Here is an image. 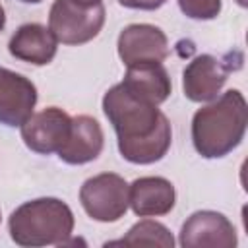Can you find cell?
<instances>
[{
	"label": "cell",
	"mask_w": 248,
	"mask_h": 248,
	"mask_svg": "<svg viewBox=\"0 0 248 248\" xmlns=\"http://www.w3.org/2000/svg\"><path fill=\"white\" fill-rule=\"evenodd\" d=\"M103 110L118 136V149L130 163L149 165L169 151L170 124L157 105L130 93L122 83L103 97Z\"/></svg>",
	"instance_id": "6da1fadb"
},
{
	"label": "cell",
	"mask_w": 248,
	"mask_h": 248,
	"mask_svg": "<svg viewBox=\"0 0 248 248\" xmlns=\"http://www.w3.org/2000/svg\"><path fill=\"white\" fill-rule=\"evenodd\" d=\"M248 122L246 101L240 91L229 89L217 101L202 107L192 120L196 151L205 159L231 153L242 140Z\"/></svg>",
	"instance_id": "7a4b0ae2"
},
{
	"label": "cell",
	"mask_w": 248,
	"mask_h": 248,
	"mask_svg": "<svg viewBox=\"0 0 248 248\" xmlns=\"http://www.w3.org/2000/svg\"><path fill=\"white\" fill-rule=\"evenodd\" d=\"M74 229L70 207L56 198H39L10 215V234L19 246L66 244Z\"/></svg>",
	"instance_id": "3957f363"
},
{
	"label": "cell",
	"mask_w": 248,
	"mask_h": 248,
	"mask_svg": "<svg viewBox=\"0 0 248 248\" xmlns=\"http://www.w3.org/2000/svg\"><path fill=\"white\" fill-rule=\"evenodd\" d=\"M105 23L103 2L79 6L72 0H54L48 16V29L64 45H83L97 37Z\"/></svg>",
	"instance_id": "277c9868"
},
{
	"label": "cell",
	"mask_w": 248,
	"mask_h": 248,
	"mask_svg": "<svg viewBox=\"0 0 248 248\" xmlns=\"http://www.w3.org/2000/svg\"><path fill=\"white\" fill-rule=\"evenodd\" d=\"M128 184L114 172H103L83 182L79 202L95 221H118L128 209Z\"/></svg>",
	"instance_id": "5b68a950"
},
{
	"label": "cell",
	"mask_w": 248,
	"mask_h": 248,
	"mask_svg": "<svg viewBox=\"0 0 248 248\" xmlns=\"http://www.w3.org/2000/svg\"><path fill=\"white\" fill-rule=\"evenodd\" d=\"M70 122L72 118L62 108L50 107L31 114L21 124V138L25 145L35 153H58L70 134Z\"/></svg>",
	"instance_id": "8992f818"
},
{
	"label": "cell",
	"mask_w": 248,
	"mask_h": 248,
	"mask_svg": "<svg viewBox=\"0 0 248 248\" xmlns=\"http://www.w3.org/2000/svg\"><path fill=\"white\" fill-rule=\"evenodd\" d=\"M118 54L126 66L163 62L169 56V41L159 27L134 23L122 29L118 37Z\"/></svg>",
	"instance_id": "52a82bcc"
},
{
	"label": "cell",
	"mask_w": 248,
	"mask_h": 248,
	"mask_svg": "<svg viewBox=\"0 0 248 248\" xmlns=\"http://www.w3.org/2000/svg\"><path fill=\"white\" fill-rule=\"evenodd\" d=\"M180 244L184 248H232L236 246V232L225 215L198 211L182 225Z\"/></svg>",
	"instance_id": "ba28073f"
},
{
	"label": "cell",
	"mask_w": 248,
	"mask_h": 248,
	"mask_svg": "<svg viewBox=\"0 0 248 248\" xmlns=\"http://www.w3.org/2000/svg\"><path fill=\"white\" fill-rule=\"evenodd\" d=\"M35 85L8 68L0 66V122L6 126H21L35 108Z\"/></svg>",
	"instance_id": "9c48e42d"
},
{
	"label": "cell",
	"mask_w": 248,
	"mask_h": 248,
	"mask_svg": "<svg viewBox=\"0 0 248 248\" xmlns=\"http://www.w3.org/2000/svg\"><path fill=\"white\" fill-rule=\"evenodd\" d=\"M231 70L232 64L223 62L211 54H202L194 58L184 70V79H182L184 95L196 103L215 99L223 83L227 81Z\"/></svg>",
	"instance_id": "30bf717a"
},
{
	"label": "cell",
	"mask_w": 248,
	"mask_h": 248,
	"mask_svg": "<svg viewBox=\"0 0 248 248\" xmlns=\"http://www.w3.org/2000/svg\"><path fill=\"white\" fill-rule=\"evenodd\" d=\"M103 149V130L99 122L87 114L76 116L70 122V134L58 149V157L70 165H83L99 157Z\"/></svg>",
	"instance_id": "8fae6325"
},
{
	"label": "cell",
	"mask_w": 248,
	"mask_h": 248,
	"mask_svg": "<svg viewBox=\"0 0 248 248\" xmlns=\"http://www.w3.org/2000/svg\"><path fill=\"white\" fill-rule=\"evenodd\" d=\"M128 203L140 217L165 215L174 205V186L161 176H143L128 188Z\"/></svg>",
	"instance_id": "7c38bea8"
},
{
	"label": "cell",
	"mask_w": 248,
	"mask_h": 248,
	"mask_svg": "<svg viewBox=\"0 0 248 248\" xmlns=\"http://www.w3.org/2000/svg\"><path fill=\"white\" fill-rule=\"evenodd\" d=\"M56 37L50 29L39 23L21 25L10 39V54L21 62H29L35 66L48 64L56 54Z\"/></svg>",
	"instance_id": "4fadbf2b"
},
{
	"label": "cell",
	"mask_w": 248,
	"mask_h": 248,
	"mask_svg": "<svg viewBox=\"0 0 248 248\" xmlns=\"http://www.w3.org/2000/svg\"><path fill=\"white\" fill-rule=\"evenodd\" d=\"M122 85L136 97L153 105H161L170 95V78L161 62L128 66Z\"/></svg>",
	"instance_id": "5bb4252c"
},
{
	"label": "cell",
	"mask_w": 248,
	"mask_h": 248,
	"mask_svg": "<svg viewBox=\"0 0 248 248\" xmlns=\"http://www.w3.org/2000/svg\"><path fill=\"white\" fill-rule=\"evenodd\" d=\"M108 244H116V246H161V248H172L174 238L169 232L167 227H163L157 221H140L136 223L128 234L120 240H112Z\"/></svg>",
	"instance_id": "9a60e30c"
},
{
	"label": "cell",
	"mask_w": 248,
	"mask_h": 248,
	"mask_svg": "<svg viewBox=\"0 0 248 248\" xmlns=\"http://www.w3.org/2000/svg\"><path fill=\"white\" fill-rule=\"evenodd\" d=\"M178 6L192 19H213L221 12V0H178Z\"/></svg>",
	"instance_id": "2e32d148"
},
{
	"label": "cell",
	"mask_w": 248,
	"mask_h": 248,
	"mask_svg": "<svg viewBox=\"0 0 248 248\" xmlns=\"http://www.w3.org/2000/svg\"><path fill=\"white\" fill-rule=\"evenodd\" d=\"M118 2L126 8H134V10H157L167 0H118Z\"/></svg>",
	"instance_id": "e0dca14e"
},
{
	"label": "cell",
	"mask_w": 248,
	"mask_h": 248,
	"mask_svg": "<svg viewBox=\"0 0 248 248\" xmlns=\"http://www.w3.org/2000/svg\"><path fill=\"white\" fill-rule=\"evenodd\" d=\"M72 2H76L79 6H93V4H99L101 0H72Z\"/></svg>",
	"instance_id": "ac0fdd59"
},
{
	"label": "cell",
	"mask_w": 248,
	"mask_h": 248,
	"mask_svg": "<svg viewBox=\"0 0 248 248\" xmlns=\"http://www.w3.org/2000/svg\"><path fill=\"white\" fill-rule=\"evenodd\" d=\"M4 23H6V16H4V8H2V4H0V31L4 29Z\"/></svg>",
	"instance_id": "d6986e66"
},
{
	"label": "cell",
	"mask_w": 248,
	"mask_h": 248,
	"mask_svg": "<svg viewBox=\"0 0 248 248\" xmlns=\"http://www.w3.org/2000/svg\"><path fill=\"white\" fill-rule=\"evenodd\" d=\"M21 2H27V4H37V2H41V0H21Z\"/></svg>",
	"instance_id": "ffe728a7"
}]
</instances>
